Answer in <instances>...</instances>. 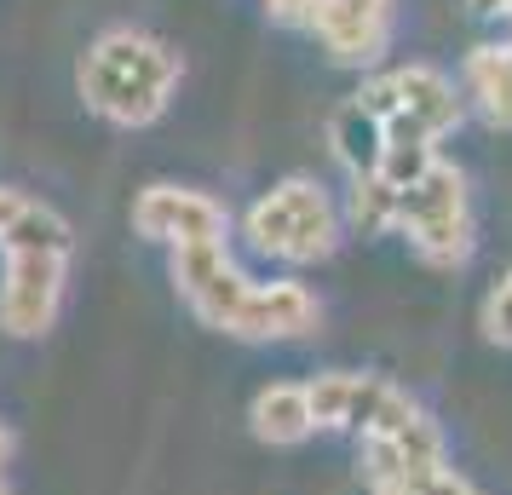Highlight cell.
Returning <instances> with one entry per match:
<instances>
[{"instance_id": "3957f363", "label": "cell", "mask_w": 512, "mask_h": 495, "mask_svg": "<svg viewBox=\"0 0 512 495\" xmlns=\"http://www.w3.org/2000/svg\"><path fill=\"white\" fill-rule=\"evenodd\" d=\"M133 231L167 248H202V242H225L231 213L213 202L208 190H185V185H150L133 202Z\"/></svg>"}, {"instance_id": "4fadbf2b", "label": "cell", "mask_w": 512, "mask_h": 495, "mask_svg": "<svg viewBox=\"0 0 512 495\" xmlns=\"http://www.w3.org/2000/svg\"><path fill=\"white\" fill-rule=\"evenodd\" d=\"M466 93L478 98L489 127L512 133V47H478L466 58Z\"/></svg>"}, {"instance_id": "44dd1931", "label": "cell", "mask_w": 512, "mask_h": 495, "mask_svg": "<svg viewBox=\"0 0 512 495\" xmlns=\"http://www.w3.org/2000/svg\"><path fill=\"white\" fill-rule=\"evenodd\" d=\"M6 449H12V438H6V426H0V461H6Z\"/></svg>"}, {"instance_id": "8fae6325", "label": "cell", "mask_w": 512, "mask_h": 495, "mask_svg": "<svg viewBox=\"0 0 512 495\" xmlns=\"http://www.w3.org/2000/svg\"><path fill=\"white\" fill-rule=\"evenodd\" d=\"M248 421H254V438H265V444H305V438L317 432L311 392H305V386H288V380H277V386L259 392L254 409H248Z\"/></svg>"}, {"instance_id": "6da1fadb", "label": "cell", "mask_w": 512, "mask_h": 495, "mask_svg": "<svg viewBox=\"0 0 512 495\" xmlns=\"http://www.w3.org/2000/svg\"><path fill=\"white\" fill-rule=\"evenodd\" d=\"M242 231H248V242H254L259 254H271V260L317 265L340 248V213H334L323 185H311V179H282L277 190H265L254 208H248Z\"/></svg>"}, {"instance_id": "277c9868", "label": "cell", "mask_w": 512, "mask_h": 495, "mask_svg": "<svg viewBox=\"0 0 512 495\" xmlns=\"http://www.w3.org/2000/svg\"><path fill=\"white\" fill-rule=\"evenodd\" d=\"M392 24H397V0H317L311 35L323 41L334 64L369 70L392 47Z\"/></svg>"}, {"instance_id": "30bf717a", "label": "cell", "mask_w": 512, "mask_h": 495, "mask_svg": "<svg viewBox=\"0 0 512 495\" xmlns=\"http://www.w3.org/2000/svg\"><path fill=\"white\" fill-rule=\"evenodd\" d=\"M386 75H392V93H397V116L420 121L432 139L461 127V93H455V81L443 70H432V64H403V70H386Z\"/></svg>"}, {"instance_id": "7a4b0ae2", "label": "cell", "mask_w": 512, "mask_h": 495, "mask_svg": "<svg viewBox=\"0 0 512 495\" xmlns=\"http://www.w3.org/2000/svg\"><path fill=\"white\" fill-rule=\"evenodd\" d=\"M397 231L409 236L420 260L432 271H455L472 260V196H466V173L455 162H443L420 179V185L397 190Z\"/></svg>"}, {"instance_id": "52a82bcc", "label": "cell", "mask_w": 512, "mask_h": 495, "mask_svg": "<svg viewBox=\"0 0 512 495\" xmlns=\"http://www.w3.org/2000/svg\"><path fill=\"white\" fill-rule=\"evenodd\" d=\"M323 323V306H317V294L294 277H282V283H254L248 288V300L236 311L231 334L236 340H300Z\"/></svg>"}, {"instance_id": "e0dca14e", "label": "cell", "mask_w": 512, "mask_h": 495, "mask_svg": "<svg viewBox=\"0 0 512 495\" xmlns=\"http://www.w3.org/2000/svg\"><path fill=\"white\" fill-rule=\"evenodd\" d=\"M374 495H380V490H374ZM397 495H478V490H472V484H466V478L449 467V461H443V467H432V472H420V478H409V484H403Z\"/></svg>"}, {"instance_id": "d6986e66", "label": "cell", "mask_w": 512, "mask_h": 495, "mask_svg": "<svg viewBox=\"0 0 512 495\" xmlns=\"http://www.w3.org/2000/svg\"><path fill=\"white\" fill-rule=\"evenodd\" d=\"M478 18H512V0H466Z\"/></svg>"}, {"instance_id": "5bb4252c", "label": "cell", "mask_w": 512, "mask_h": 495, "mask_svg": "<svg viewBox=\"0 0 512 495\" xmlns=\"http://www.w3.org/2000/svg\"><path fill=\"white\" fill-rule=\"evenodd\" d=\"M0 242H6V254H64V260H70V248H75L70 225L47 202H29V196H24V208H18V219L0 231Z\"/></svg>"}, {"instance_id": "ffe728a7", "label": "cell", "mask_w": 512, "mask_h": 495, "mask_svg": "<svg viewBox=\"0 0 512 495\" xmlns=\"http://www.w3.org/2000/svg\"><path fill=\"white\" fill-rule=\"evenodd\" d=\"M18 208H24V196H18V190H0V231L18 219Z\"/></svg>"}, {"instance_id": "9c48e42d", "label": "cell", "mask_w": 512, "mask_h": 495, "mask_svg": "<svg viewBox=\"0 0 512 495\" xmlns=\"http://www.w3.org/2000/svg\"><path fill=\"white\" fill-rule=\"evenodd\" d=\"M81 93H87V104L98 116L116 121V127H150L167 110V87H150V81H133V75L110 70L98 52L81 58Z\"/></svg>"}, {"instance_id": "ba28073f", "label": "cell", "mask_w": 512, "mask_h": 495, "mask_svg": "<svg viewBox=\"0 0 512 495\" xmlns=\"http://www.w3.org/2000/svg\"><path fill=\"white\" fill-rule=\"evenodd\" d=\"M311 415H317V426H328V432H369L380 415H386V403H392V380L380 375H351V369H328V375H317L311 386Z\"/></svg>"}, {"instance_id": "5b68a950", "label": "cell", "mask_w": 512, "mask_h": 495, "mask_svg": "<svg viewBox=\"0 0 512 495\" xmlns=\"http://www.w3.org/2000/svg\"><path fill=\"white\" fill-rule=\"evenodd\" d=\"M173 283L190 300V311L208 323V329L231 334L236 311L248 300V277L236 271V260L225 254V242H202V248H173Z\"/></svg>"}, {"instance_id": "7402d4cb", "label": "cell", "mask_w": 512, "mask_h": 495, "mask_svg": "<svg viewBox=\"0 0 512 495\" xmlns=\"http://www.w3.org/2000/svg\"><path fill=\"white\" fill-rule=\"evenodd\" d=\"M0 495H6V484H0Z\"/></svg>"}, {"instance_id": "2e32d148", "label": "cell", "mask_w": 512, "mask_h": 495, "mask_svg": "<svg viewBox=\"0 0 512 495\" xmlns=\"http://www.w3.org/2000/svg\"><path fill=\"white\" fill-rule=\"evenodd\" d=\"M484 334L495 340V346H512V271L489 288V300H484Z\"/></svg>"}, {"instance_id": "9a60e30c", "label": "cell", "mask_w": 512, "mask_h": 495, "mask_svg": "<svg viewBox=\"0 0 512 495\" xmlns=\"http://www.w3.org/2000/svg\"><path fill=\"white\" fill-rule=\"evenodd\" d=\"M346 219L357 231H397V190L380 173H357L346 196Z\"/></svg>"}, {"instance_id": "8992f818", "label": "cell", "mask_w": 512, "mask_h": 495, "mask_svg": "<svg viewBox=\"0 0 512 495\" xmlns=\"http://www.w3.org/2000/svg\"><path fill=\"white\" fill-rule=\"evenodd\" d=\"M64 300V254H6V283H0V329L35 340L52 329Z\"/></svg>"}, {"instance_id": "ac0fdd59", "label": "cell", "mask_w": 512, "mask_h": 495, "mask_svg": "<svg viewBox=\"0 0 512 495\" xmlns=\"http://www.w3.org/2000/svg\"><path fill=\"white\" fill-rule=\"evenodd\" d=\"M265 12H271L277 24H305V29H311V18H317V0H265Z\"/></svg>"}, {"instance_id": "7c38bea8", "label": "cell", "mask_w": 512, "mask_h": 495, "mask_svg": "<svg viewBox=\"0 0 512 495\" xmlns=\"http://www.w3.org/2000/svg\"><path fill=\"white\" fill-rule=\"evenodd\" d=\"M328 144H334V156L351 167V179H357V173H380V162H386V121L369 116L357 98H346V104L334 110V121H328Z\"/></svg>"}]
</instances>
